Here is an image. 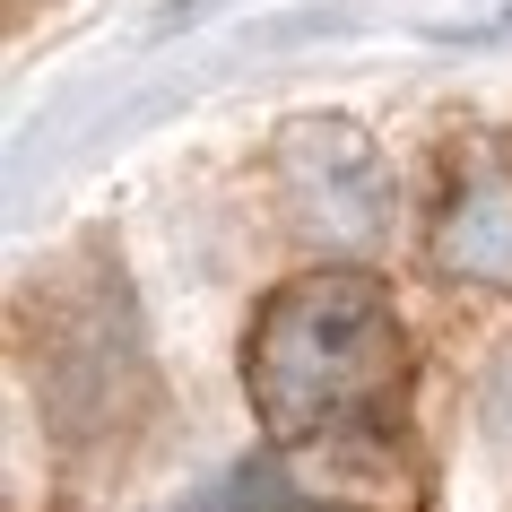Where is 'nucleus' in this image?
<instances>
[{"label": "nucleus", "instance_id": "1", "mask_svg": "<svg viewBox=\"0 0 512 512\" xmlns=\"http://www.w3.org/2000/svg\"><path fill=\"white\" fill-rule=\"evenodd\" d=\"M408 391V330L374 270H296L261 296L243 330V400L278 452L391 434L382 417Z\"/></svg>", "mask_w": 512, "mask_h": 512}, {"label": "nucleus", "instance_id": "2", "mask_svg": "<svg viewBox=\"0 0 512 512\" xmlns=\"http://www.w3.org/2000/svg\"><path fill=\"white\" fill-rule=\"evenodd\" d=\"M278 191L296 209L304 235H322L330 252H365L391 226V157L356 113H296L278 131Z\"/></svg>", "mask_w": 512, "mask_h": 512}, {"label": "nucleus", "instance_id": "3", "mask_svg": "<svg viewBox=\"0 0 512 512\" xmlns=\"http://www.w3.org/2000/svg\"><path fill=\"white\" fill-rule=\"evenodd\" d=\"M426 252H434V270L452 278V287L512 296V165L504 157H469L443 183Z\"/></svg>", "mask_w": 512, "mask_h": 512}]
</instances>
